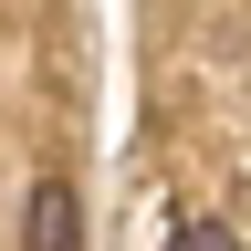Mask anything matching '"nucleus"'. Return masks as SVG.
Returning <instances> with one entry per match:
<instances>
[{"instance_id": "f257e3e1", "label": "nucleus", "mask_w": 251, "mask_h": 251, "mask_svg": "<svg viewBox=\"0 0 251 251\" xmlns=\"http://www.w3.org/2000/svg\"><path fill=\"white\" fill-rule=\"evenodd\" d=\"M21 251H84V199H74V178H31V199H21Z\"/></svg>"}, {"instance_id": "f03ea898", "label": "nucleus", "mask_w": 251, "mask_h": 251, "mask_svg": "<svg viewBox=\"0 0 251 251\" xmlns=\"http://www.w3.org/2000/svg\"><path fill=\"white\" fill-rule=\"evenodd\" d=\"M178 251H241V241L220 230V220H188V230H178Z\"/></svg>"}]
</instances>
